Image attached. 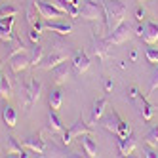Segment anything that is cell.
<instances>
[{
  "instance_id": "obj_5",
  "label": "cell",
  "mask_w": 158,
  "mask_h": 158,
  "mask_svg": "<svg viewBox=\"0 0 158 158\" xmlns=\"http://www.w3.org/2000/svg\"><path fill=\"white\" fill-rule=\"evenodd\" d=\"M131 31H133V27L130 23H126V21H122L114 31H110L107 35V42L109 44H124L126 40L131 38Z\"/></svg>"
},
{
  "instance_id": "obj_39",
  "label": "cell",
  "mask_w": 158,
  "mask_h": 158,
  "mask_svg": "<svg viewBox=\"0 0 158 158\" xmlns=\"http://www.w3.org/2000/svg\"><path fill=\"white\" fill-rule=\"evenodd\" d=\"M63 2H74V0H63Z\"/></svg>"
},
{
  "instance_id": "obj_21",
  "label": "cell",
  "mask_w": 158,
  "mask_h": 158,
  "mask_svg": "<svg viewBox=\"0 0 158 158\" xmlns=\"http://www.w3.org/2000/svg\"><path fill=\"white\" fill-rule=\"evenodd\" d=\"M40 19L42 17H40L38 8H36V0H29V2H27V23L31 27H35Z\"/></svg>"
},
{
  "instance_id": "obj_24",
  "label": "cell",
  "mask_w": 158,
  "mask_h": 158,
  "mask_svg": "<svg viewBox=\"0 0 158 158\" xmlns=\"http://www.w3.org/2000/svg\"><path fill=\"white\" fill-rule=\"evenodd\" d=\"M2 118H4V122H6V126H8V128H14L15 124H17V114H15L14 107L6 105V107L2 109Z\"/></svg>"
},
{
  "instance_id": "obj_4",
  "label": "cell",
  "mask_w": 158,
  "mask_h": 158,
  "mask_svg": "<svg viewBox=\"0 0 158 158\" xmlns=\"http://www.w3.org/2000/svg\"><path fill=\"white\" fill-rule=\"evenodd\" d=\"M69 50H65V46H59V48H55L48 57H44L40 63H38V67L40 69H46V71H52L53 67H57L59 63H63V61H69Z\"/></svg>"
},
{
  "instance_id": "obj_25",
  "label": "cell",
  "mask_w": 158,
  "mask_h": 158,
  "mask_svg": "<svg viewBox=\"0 0 158 158\" xmlns=\"http://www.w3.org/2000/svg\"><path fill=\"white\" fill-rule=\"evenodd\" d=\"M48 101H50V107L53 110H59L61 109V103H63V92H61V89H52Z\"/></svg>"
},
{
  "instance_id": "obj_13",
  "label": "cell",
  "mask_w": 158,
  "mask_h": 158,
  "mask_svg": "<svg viewBox=\"0 0 158 158\" xmlns=\"http://www.w3.org/2000/svg\"><path fill=\"white\" fill-rule=\"evenodd\" d=\"M23 145L27 147V149H31L36 156H42L44 151H46V143H44V139H42V135H40V133L31 135V137L23 139Z\"/></svg>"
},
{
  "instance_id": "obj_1",
  "label": "cell",
  "mask_w": 158,
  "mask_h": 158,
  "mask_svg": "<svg viewBox=\"0 0 158 158\" xmlns=\"http://www.w3.org/2000/svg\"><path fill=\"white\" fill-rule=\"evenodd\" d=\"M101 4L105 8V29L107 32H110L126 19L128 10L120 0H101Z\"/></svg>"
},
{
  "instance_id": "obj_36",
  "label": "cell",
  "mask_w": 158,
  "mask_h": 158,
  "mask_svg": "<svg viewBox=\"0 0 158 158\" xmlns=\"http://www.w3.org/2000/svg\"><path fill=\"white\" fill-rule=\"evenodd\" d=\"M143 17H145V10H143L141 6H137V8H135V19H137V21H143Z\"/></svg>"
},
{
  "instance_id": "obj_6",
  "label": "cell",
  "mask_w": 158,
  "mask_h": 158,
  "mask_svg": "<svg viewBox=\"0 0 158 158\" xmlns=\"http://www.w3.org/2000/svg\"><path fill=\"white\" fill-rule=\"evenodd\" d=\"M84 133H92V128L84 122V118H78L69 130H63V145H69L73 137H80Z\"/></svg>"
},
{
  "instance_id": "obj_3",
  "label": "cell",
  "mask_w": 158,
  "mask_h": 158,
  "mask_svg": "<svg viewBox=\"0 0 158 158\" xmlns=\"http://www.w3.org/2000/svg\"><path fill=\"white\" fill-rule=\"evenodd\" d=\"M80 17L88 21H105V8L101 4V0L99 2H95V0H82Z\"/></svg>"
},
{
  "instance_id": "obj_9",
  "label": "cell",
  "mask_w": 158,
  "mask_h": 158,
  "mask_svg": "<svg viewBox=\"0 0 158 158\" xmlns=\"http://www.w3.org/2000/svg\"><path fill=\"white\" fill-rule=\"evenodd\" d=\"M8 63H10V69L14 73H23L27 67L31 65V57H29V50L25 52H19L12 57H8Z\"/></svg>"
},
{
  "instance_id": "obj_30",
  "label": "cell",
  "mask_w": 158,
  "mask_h": 158,
  "mask_svg": "<svg viewBox=\"0 0 158 158\" xmlns=\"http://www.w3.org/2000/svg\"><path fill=\"white\" fill-rule=\"evenodd\" d=\"M15 14H17L15 6H12V4H2V6H0V19H2V17H12Z\"/></svg>"
},
{
  "instance_id": "obj_41",
  "label": "cell",
  "mask_w": 158,
  "mask_h": 158,
  "mask_svg": "<svg viewBox=\"0 0 158 158\" xmlns=\"http://www.w3.org/2000/svg\"><path fill=\"white\" fill-rule=\"evenodd\" d=\"M137 2H141V0H137Z\"/></svg>"
},
{
  "instance_id": "obj_2",
  "label": "cell",
  "mask_w": 158,
  "mask_h": 158,
  "mask_svg": "<svg viewBox=\"0 0 158 158\" xmlns=\"http://www.w3.org/2000/svg\"><path fill=\"white\" fill-rule=\"evenodd\" d=\"M103 128L109 130L112 135H116V137H126V135L131 133L130 124L124 120L114 109H109V110H107V114H105V118H103Z\"/></svg>"
},
{
  "instance_id": "obj_16",
  "label": "cell",
  "mask_w": 158,
  "mask_h": 158,
  "mask_svg": "<svg viewBox=\"0 0 158 158\" xmlns=\"http://www.w3.org/2000/svg\"><path fill=\"white\" fill-rule=\"evenodd\" d=\"M109 46L110 44L107 42V40H101V38H97V36H94V53H95V57L99 59V61H103V59H107L109 57Z\"/></svg>"
},
{
  "instance_id": "obj_12",
  "label": "cell",
  "mask_w": 158,
  "mask_h": 158,
  "mask_svg": "<svg viewBox=\"0 0 158 158\" xmlns=\"http://www.w3.org/2000/svg\"><path fill=\"white\" fill-rule=\"evenodd\" d=\"M15 36H14V15L12 17H2L0 19V40L10 44Z\"/></svg>"
},
{
  "instance_id": "obj_11",
  "label": "cell",
  "mask_w": 158,
  "mask_h": 158,
  "mask_svg": "<svg viewBox=\"0 0 158 158\" xmlns=\"http://www.w3.org/2000/svg\"><path fill=\"white\" fill-rule=\"evenodd\" d=\"M107 107H109V99L107 97L95 99L94 101V107H92V112H89V124H95V122H99L101 118H103Z\"/></svg>"
},
{
  "instance_id": "obj_27",
  "label": "cell",
  "mask_w": 158,
  "mask_h": 158,
  "mask_svg": "<svg viewBox=\"0 0 158 158\" xmlns=\"http://www.w3.org/2000/svg\"><path fill=\"white\" fill-rule=\"evenodd\" d=\"M126 94H128V101H130V103H133V105H137V101H139L141 95H143V94L139 92V88H137V86H130Z\"/></svg>"
},
{
  "instance_id": "obj_8",
  "label": "cell",
  "mask_w": 158,
  "mask_h": 158,
  "mask_svg": "<svg viewBox=\"0 0 158 158\" xmlns=\"http://www.w3.org/2000/svg\"><path fill=\"white\" fill-rule=\"evenodd\" d=\"M25 94H27V103H25V110H29L32 107V103H36V99L40 97V89H42V84L36 80V78H31V80L25 82Z\"/></svg>"
},
{
  "instance_id": "obj_26",
  "label": "cell",
  "mask_w": 158,
  "mask_h": 158,
  "mask_svg": "<svg viewBox=\"0 0 158 158\" xmlns=\"http://www.w3.org/2000/svg\"><path fill=\"white\" fill-rule=\"evenodd\" d=\"M137 107L141 109V114H143V118H145V120H151V118H152L154 109H152V105H151V103H149V101H147L143 95H141V99L137 101Z\"/></svg>"
},
{
  "instance_id": "obj_7",
  "label": "cell",
  "mask_w": 158,
  "mask_h": 158,
  "mask_svg": "<svg viewBox=\"0 0 158 158\" xmlns=\"http://www.w3.org/2000/svg\"><path fill=\"white\" fill-rule=\"evenodd\" d=\"M36 8H38L42 19H61V17L67 15V12L59 10L57 6L52 4V2H46V0H36Z\"/></svg>"
},
{
  "instance_id": "obj_35",
  "label": "cell",
  "mask_w": 158,
  "mask_h": 158,
  "mask_svg": "<svg viewBox=\"0 0 158 158\" xmlns=\"http://www.w3.org/2000/svg\"><path fill=\"white\" fill-rule=\"evenodd\" d=\"M112 86H114V84H112V78H105V84H103V89H105V94L109 95L110 92H112Z\"/></svg>"
},
{
  "instance_id": "obj_17",
  "label": "cell",
  "mask_w": 158,
  "mask_h": 158,
  "mask_svg": "<svg viewBox=\"0 0 158 158\" xmlns=\"http://www.w3.org/2000/svg\"><path fill=\"white\" fill-rule=\"evenodd\" d=\"M6 154H10V156H36L35 152H25L23 149H21V145L15 141V137H12V135H10L8 137V149H6Z\"/></svg>"
},
{
  "instance_id": "obj_28",
  "label": "cell",
  "mask_w": 158,
  "mask_h": 158,
  "mask_svg": "<svg viewBox=\"0 0 158 158\" xmlns=\"http://www.w3.org/2000/svg\"><path fill=\"white\" fill-rule=\"evenodd\" d=\"M12 95V84L6 76H2V80H0V97H10Z\"/></svg>"
},
{
  "instance_id": "obj_22",
  "label": "cell",
  "mask_w": 158,
  "mask_h": 158,
  "mask_svg": "<svg viewBox=\"0 0 158 158\" xmlns=\"http://www.w3.org/2000/svg\"><path fill=\"white\" fill-rule=\"evenodd\" d=\"M48 128L52 130V131H55V133H63V122H61V118L55 114V110L52 109V112L48 114Z\"/></svg>"
},
{
  "instance_id": "obj_34",
  "label": "cell",
  "mask_w": 158,
  "mask_h": 158,
  "mask_svg": "<svg viewBox=\"0 0 158 158\" xmlns=\"http://www.w3.org/2000/svg\"><path fill=\"white\" fill-rule=\"evenodd\" d=\"M29 38H31V42H32V44H36V42L40 40V32H38L35 27H31V31H29Z\"/></svg>"
},
{
  "instance_id": "obj_15",
  "label": "cell",
  "mask_w": 158,
  "mask_h": 158,
  "mask_svg": "<svg viewBox=\"0 0 158 158\" xmlns=\"http://www.w3.org/2000/svg\"><path fill=\"white\" fill-rule=\"evenodd\" d=\"M69 74H71V67H69L67 61L59 63L57 67H53V69H52V76H53V82L55 84H65L67 78H69Z\"/></svg>"
},
{
  "instance_id": "obj_23",
  "label": "cell",
  "mask_w": 158,
  "mask_h": 158,
  "mask_svg": "<svg viewBox=\"0 0 158 158\" xmlns=\"http://www.w3.org/2000/svg\"><path fill=\"white\" fill-rule=\"evenodd\" d=\"M29 57H31V65H38L44 59V48L40 44H32V48H29Z\"/></svg>"
},
{
  "instance_id": "obj_14",
  "label": "cell",
  "mask_w": 158,
  "mask_h": 158,
  "mask_svg": "<svg viewBox=\"0 0 158 158\" xmlns=\"http://www.w3.org/2000/svg\"><path fill=\"white\" fill-rule=\"evenodd\" d=\"M135 147H137V139H135V135L130 133L126 137H118V152L122 156H128L135 151Z\"/></svg>"
},
{
  "instance_id": "obj_40",
  "label": "cell",
  "mask_w": 158,
  "mask_h": 158,
  "mask_svg": "<svg viewBox=\"0 0 158 158\" xmlns=\"http://www.w3.org/2000/svg\"><path fill=\"white\" fill-rule=\"evenodd\" d=\"M2 76H4V74H2V73H0V80H2Z\"/></svg>"
},
{
  "instance_id": "obj_10",
  "label": "cell",
  "mask_w": 158,
  "mask_h": 158,
  "mask_svg": "<svg viewBox=\"0 0 158 158\" xmlns=\"http://www.w3.org/2000/svg\"><path fill=\"white\" fill-rule=\"evenodd\" d=\"M44 29H50L57 35H71L73 32V25L69 21H61V19H44Z\"/></svg>"
},
{
  "instance_id": "obj_32",
  "label": "cell",
  "mask_w": 158,
  "mask_h": 158,
  "mask_svg": "<svg viewBox=\"0 0 158 158\" xmlns=\"http://www.w3.org/2000/svg\"><path fill=\"white\" fill-rule=\"evenodd\" d=\"M143 156H147V158H158V149H156V147H152V145H147L145 143V147H143Z\"/></svg>"
},
{
  "instance_id": "obj_20",
  "label": "cell",
  "mask_w": 158,
  "mask_h": 158,
  "mask_svg": "<svg viewBox=\"0 0 158 158\" xmlns=\"http://www.w3.org/2000/svg\"><path fill=\"white\" fill-rule=\"evenodd\" d=\"M80 143H82V147H84L86 156H89V158L97 156V145H95V141L92 139V133H84V135H80Z\"/></svg>"
},
{
  "instance_id": "obj_19",
  "label": "cell",
  "mask_w": 158,
  "mask_h": 158,
  "mask_svg": "<svg viewBox=\"0 0 158 158\" xmlns=\"http://www.w3.org/2000/svg\"><path fill=\"white\" fill-rule=\"evenodd\" d=\"M73 65H74V69L78 73H86L89 69V57H88V53L86 52H76L74 57H73Z\"/></svg>"
},
{
  "instance_id": "obj_31",
  "label": "cell",
  "mask_w": 158,
  "mask_h": 158,
  "mask_svg": "<svg viewBox=\"0 0 158 158\" xmlns=\"http://www.w3.org/2000/svg\"><path fill=\"white\" fill-rule=\"evenodd\" d=\"M156 88H158V63L152 65V74H151V88H149V92L154 94Z\"/></svg>"
},
{
  "instance_id": "obj_37",
  "label": "cell",
  "mask_w": 158,
  "mask_h": 158,
  "mask_svg": "<svg viewBox=\"0 0 158 158\" xmlns=\"http://www.w3.org/2000/svg\"><path fill=\"white\" fill-rule=\"evenodd\" d=\"M133 31H135V35H137V36H143V32H145V23H141V21H139V25L133 27Z\"/></svg>"
},
{
  "instance_id": "obj_33",
  "label": "cell",
  "mask_w": 158,
  "mask_h": 158,
  "mask_svg": "<svg viewBox=\"0 0 158 158\" xmlns=\"http://www.w3.org/2000/svg\"><path fill=\"white\" fill-rule=\"evenodd\" d=\"M145 55H147V59H149V63H152V65L158 63V48H147Z\"/></svg>"
},
{
  "instance_id": "obj_38",
  "label": "cell",
  "mask_w": 158,
  "mask_h": 158,
  "mask_svg": "<svg viewBox=\"0 0 158 158\" xmlns=\"http://www.w3.org/2000/svg\"><path fill=\"white\" fill-rule=\"evenodd\" d=\"M130 61H131V63L137 61V52H135V50H131V52H130Z\"/></svg>"
},
{
  "instance_id": "obj_18",
  "label": "cell",
  "mask_w": 158,
  "mask_h": 158,
  "mask_svg": "<svg viewBox=\"0 0 158 158\" xmlns=\"http://www.w3.org/2000/svg\"><path fill=\"white\" fill-rule=\"evenodd\" d=\"M147 44H156L158 42V23L154 21H147L145 23V32L141 36Z\"/></svg>"
},
{
  "instance_id": "obj_29",
  "label": "cell",
  "mask_w": 158,
  "mask_h": 158,
  "mask_svg": "<svg viewBox=\"0 0 158 158\" xmlns=\"http://www.w3.org/2000/svg\"><path fill=\"white\" fill-rule=\"evenodd\" d=\"M145 143L147 145H152V147H156V149H158V126H154L149 133H147Z\"/></svg>"
}]
</instances>
